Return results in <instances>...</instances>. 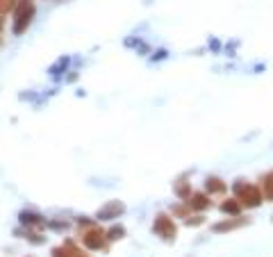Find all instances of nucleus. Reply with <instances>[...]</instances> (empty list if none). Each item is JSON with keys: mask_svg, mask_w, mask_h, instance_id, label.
Here are the masks:
<instances>
[{"mask_svg": "<svg viewBox=\"0 0 273 257\" xmlns=\"http://www.w3.org/2000/svg\"><path fill=\"white\" fill-rule=\"evenodd\" d=\"M18 219H21V223L28 225V228H44V225L48 223L41 214H34V212H21Z\"/></svg>", "mask_w": 273, "mask_h": 257, "instance_id": "11", "label": "nucleus"}, {"mask_svg": "<svg viewBox=\"0 0 273 257\" xmlns=\"http://www.w3.org/2000/svg\"><path fill=\"white\" fill-rule=\"evenodd\" d=\"M125 212V205L121 201H109L96 212V221H114Z\"/></svg>", "mask_w": 273, "mask_h": 257, "instance_id": "5", "label": "nucleus"}, {"mask_svg": "<svg viewBox=\"0 0 273 257\" xmlns=\"http://www.w3.org/2000/svg\"><path fill=\"white\" fill-rule=\"evenodd\" d=\"M244 225H250V219H241V216H232V219H223V221L214 223L212 225V232L217 234H223V232H232V230H239L244 228Z\"/></svg>", "mask_w": 273, "mask_h": 257, "instance_id": "6", "label": "nucleus"}, {"mask_svg": "<svg viewBox=\"0 0 273 257\" xmlns=\"http://www.w3.org/2000/svg\"><path fill=\"white\" fill-rule=\"evenodd\" d=\"M187 205L191 212H205V209L212 207V201H209V196L205 191H191V196L187 198Z\"/></svg>", "mask_w": 273, "mask_h": 257, "instance_id": "8", "label": "nucleus"}, {"mask_svg": "<svg viewBox=\"0 0 273 257\" xmlns=\"http://www.w3.org/2000/svg\"><path fill=\"white\" fill-rule=\"evenodd\" d=\"M203 223H205V216H203V214H196V216H191V214H189V216L185 219V225H189V228H191V225L196 228V225H203Z\"/></svg>", "mask_w": 273, "mask_h": 257, "instance_id": "16", "label": "nucleus"}, {"mask_svg": "<svg viewBox=\"0 0 273 257\" xmlns=\"http://www.w3.org/2000/svg\"><path fill=\"white\" fill-rule=\"evenodd\" d=\"M173 193H176L180 201H187V198L191 196V182H187V175L178 177V180L173 182Z\"/></svg>", "mask_w": 273, "mask_h": 257, "instance_id": "10", "label": "nucleus"}, {"mask_svg": "<svg viewBox=\"0 0 273 257\" xmlns=\"http://www.w3.org/2000/svg\"><path fill=\"white\" fill-rule=\"evenodd\" d=\"M105 234H107V241H119L125 237V228L123 225H112L109 230H105Z\"/></svg>", "mask_w": 273, "mask_h": 257, "instance_id": "14", "label": "nucleus"}, {"mask_svg": "<svg viewBox=\"0 0 273 257\" xmlns=\"http://www.w3.org/2000/svg\"><path fill=\"white\" fill-rule=\"evenodd\" d=\"M219 207H221V212L228 214V216H239V214H241V203L235 196L232 198H225Z\"/></svg>", "mask_w": 273, "mask_h": 257, "instance_id": "13", "label": "nucleus"}, {"mask_svg": "<svg viewBox=\"0 0 273 257\" xmlns=\"http://www.w3.org/2000/svg\"><path fill=\"white\" fill-rule=\"evenodd\" d=\"M77 225H80V228H89V225H96V219H89V216H77Z\"/></svg>", "mask_w": 273, "mask_h": 257, "instance_id": "18", "label": "nucleus"}, {"mask_svg": "<svg viewBox=\"0 0 273 257\" xmlns=\"http://www.w3.org/2000/svg\"><path fill=\"white\" fill-rule=\"evenodd\" d=\"M16 5H18V0H3V3H0V16H7L9 12H14Z\"/></svg>", "mask_w": 273, "mask_h": 257, "instance_id": "15", "label": "nucleus"}, {"mask_svg": "<svg viewBox=\"0 0 273 257\" xmlns=\"http://www.w3.org/2000/svg\"><path fill=\"white\" fill-rule=\"evenodd\" d=\"M25 239H28V241H32L34 246H41V244H46V239L41 237L39 232H32V230H28V237H25Z\"/></svg>", "mask_w": 273, "mask_h": 257, "instance_id": "17", "label": "nucleus"}, {"mask_svg": "<svg viewBox=\"0 0 273 257\" xmlns=\"http://www.w3.org/2000/svg\"><path fill=\"white\" fill-rule=\"evenodd\" d=\"M260 191H262V196L266 198V201H273V171H269L266 175H262L260 177Z\"/></svg>", "mask_w": 273, "mask_h": 257, "instance_id": "12", "label": "nucleus"}, {"mask_svg": "<svg viewBox=\"0 0 273 257\" xmlns=\"http://www.w3.org/2000/svg\"><path fill=\"white\" fill-rule=\"evenodd\" d=\"M52 257H89V255L75 244V241L66 239L62 246H55V248H52Z\"/></svg>", "mask_w": 273, "mask_h": 257, "instance_id": "7", "label": "nucleus"}, {"mask_svg": "<svg viewBox=\"0 0 273 257\" xmlns=\"http://www.w3.org/2000/svg\"><path fill=\"white\" fill-rule=\"evenodd\" d=\"M80 241L87 250H107V244H109L105 230L98 228V225H89V228L82 230Z\"/></svg>", "mask_w": 273, "mask_h": 257, "instance_id": "4", "label": "nucleus"}, {"mask_svg": "<svg viewBox=\"0 0 273 257\" xmlns=\"http://www.w3.org/2000/svg\"><path fill=\"white\" fill-rule=\"evenodd\" d=\"M34 0H18L16 9H14V21H12V32L14 34H23L25 30L32 25V18H34Z\"/></svg>", "mask_w": 273, "mask_h": 257, "instance_id": "2", "label": "nucleus"}, {"mask_svg": "<svg viewBox=\"0 0 273 257\" xmlns=\"http://www.w3.org/2000/svg\"><path fill=\"white\" fill-rule=\"evenodd\" d=\"M0 3H3V0H0Z\"/></svg>", "mask_w": 273, "mask_h": 257, "instance_id": "20", "label": "nucleus"}, {"mask_svg": "<svg viewBox=\"0 0 273 257\" xmlns=\"http://www.w3.org/2000/svg\"><path fill=\"white\" fill-rule=\"evenodd\" d=\"M225 191H228V182H223L221 177L209 175L207 180H205V193H207V196H214V193H225Z\"/></svg>", "mask_w": 273, "mask_h": 257, "instance_id": "9", "label": "nucleus"}, {"mask_svg": "<svg viewBox=\"0 0 273 257\" xmlns=\"http://www.w3.org/2000/svg\"><path fill=\"white\" fill-rule=\"evenodd\" d=\"M3 30H5V16H0V39H3Z\"/></svg>", "mask_w": 273, "mask_h": 257, "instance_id": "19", "label": "nucleus"}, {"mask_svg": "<svg viewBox=\"0 0 273 257\" xmlns=\"http://www.w3.org/2000/svg\"><path fill=\"white\" fill-rule=\"evenodd\" d=\"M232 191H235V198L241 203V207H246V209L260 207L262 201H264L260 187L253 185V182H248V180H237L232 185Z\"/></svg>", "mask_w": 273, "mask_h": 257, "instance_id": "1", "label": "nucleus"}, {"mask_svg": "<svg viewBox=\"0 0 273 257\" xmlns=\"http://www.w3.org/2000/svg\"><path fill=\"white\" fill-rule=\"evenodd\" d=\"M153 234H157L160 239H164L166 244H173L178 237V225L173 221L171 214L160 212L155 214V221H153Z\"/></svg>", "mask_w": 273, "mask_h": 257, "instance_id": "3", "label": "nucleus"}]
</instances>
